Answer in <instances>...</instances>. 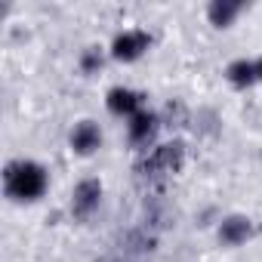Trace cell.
I'll use <instances>...</instances> for the list:
<instances>
[{
	"label": "cell",
	"mask_w": 262,
	"mask_h": 262,
	"mask_svg": "<svg viewBox=\"0 0 262 262\" xmlns=\"http://www.w3.org/2000/svg\"><path fill=\"white\" fill-rule=\"evenodd\" d=\"M7 191L16 201H34L47 191V173L34 161H19L7 167Z\"/></svg>",
	"instance_id": "obj_1"
},
{
	"label": "cell",
	"mask_w": 262,
	"mask_h": 262,
	"mask_svg": "<svg viewBox=\"0 0 262 262\" xmlns=\"http://www.w3.org/2000/svg\"><path fill=\"white\" fill-rule=\"evenodd\" d=\"M148 43H151V37H148L145 31L129 28V31H120V34L114 37V43H111V56L120 59V62H133V59H139V56L148 50Z\"/></svg>",
	"instance_id": "obj_2"
},
{
	"label": "cell",
	"mask_w": 262,
	"mask_h": 262,
	"mask_svg": "<svg viewBox=\"0 0 262 262\" xmlns=\"http://www.w3.org/2000/svg\"><path fill=\"white\" fill-rule=\"evenodd\" d=\"M99 142H102V133H99V126H96L93 120H83V123L74 126V133H71V148H74L77 155H93V151L99 148Z\"/></svg>",
	"instance_id": "obj_3"
},
{
	"label": "cell",
	"mask_w": 262,
	"mask_h": 262,
	"mask_svg": "<svg viewBox=\"0 0 262 262\" xmlns=\"http://www.w3.org/2000/svg\"><path fill=\"white\" fill-rule=\"evenodd\" d=\"M108 108L114 114H129V117H133V114L142 111V96L133 93V90H126V86H114L108 93Z\"/></svg>",
	"instance_id": "obj_4"
},
{
	"label": "cell",
	"mask_w": 262,
	"mask_h": 262,
	"mask_svg": "<svg viewBox=\"0 0 262 262\" xmlns=\"http://www.w3.org/2000/svg\"><path fill=\"white\" fill-rule=\"evenodd\" d=\"M99 198H102V185L96 179H83L77 188H74V213L77 216H86L99 207Z\"/></svg>",
	"instance_id": "obj_5"
},
{
	"label": "cell",
	"mask_w": 262,
	"mask_h": 262,
	"mask_svg": "<svg viewBox=\"0 0 262 262\" xmlns=\"http://www.w3.org/2000/svg\"><path fill=\"white\" fill-rule=\"evenodd\" d=\"M179 164H182V145L176 142V145H161L145 161V170H167V173H173V170H179Z\"/></svg>",
	"instance_id": "obj_6"
},
{
	"label": "cell",
	"mask_w": 262,
	"mask_h": 262,
	"mask_svg": "<svg viewBox=\"0 0 262 262\" xmlns=\"http://www.w3.org/2000/svg\"><path fill=\"white\" fill-rule=\"evenodd\" d=\"M250 231H253V225L244 219V216H231V219H225L222 222V228H219V237H222V244H244L247 237H250Z\"/></svg>",
	"instance_id": "obj_7"
},
{
	"label": "cell",
	"mask_w": 262,
	"mask_h": 262,
	"mask_svg": "<svg viewBox=\"0 0 262 262\" xmlns=\"http://www.w3.org/2000/svg\"><path fill=\"white\" fill-rule=\"evenodd\" d=\"M155 129H158V117L151 111H139V114L129 117V139L133 142H145Z\"/></svg>",
	"instance_id": "obj_8"
},
{
	"label": "cell",
	"mask_w": 262,
	"mask_h": 262,
	"mask_svg": "<svg viewBox=\"0 0 262 262\" xmlns=\"http://www.w3.org/2000/svg\"><path fill=\"white\" fill-rule=\"evenodd\" d=\"M237 13H241V4H234V0H213L210 4V22L219 25V28L231 25Z\"/></svg>",
	"instance_id": "obj_9"
},
{
	"label": "cell",
	"mask_w": 262,
	"mask_h": 262,
	"mask_svg": "<svg viewBox=\"0 0 262 262\" xmlns=\"http://www.w3.org/2000/svg\"><path fill=\"white\" fill-rule=\"evenodd\" d=\"M256 77H259V68H256L253 62H247V59H237V62L228 65V80H231L234 86H250Z\"/></svg>",
	"instance_id": "obj_10"
},
{
	"label": "cell",
	"mask_w": 262,
	"mask_h": 262,
	"mask_svg": "<svg viewBox=\"0 0 262 262\" xmlns=\"http://www.w3.org/2000/svg\"><path fill=\"white\" fill-rule=\"evenodd\" d=\"M99 65H102V56H99L96 50H90V53L83 56V68H86V71H93V68H99Z\"/></svg>",
	"instance_id": "obj_11"
},
{
	"label": "cell",
	"mask_w": 262,
	"mask_h": 262,
	"mask_svg": "<svg viewBox=\"0 0 262 262\" xmlns=\"http://www.w3.org/2000/svg\"><path fill=\"white\" fill-rule=\"evenodd\" d=\"M256 68H259V77H262V62H259V65H256Z\"/></svg>",
	"instance_id": "obj_12"
}]
</instances>
